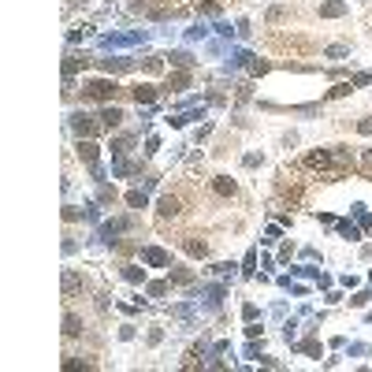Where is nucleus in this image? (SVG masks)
I'll return each instance as SVG.
<instances>
[{"label": "nucleus", "instance_id": "nucleus-1", "mask_svg": "<svg viewBox=\"0 0 372 372\" xmlns=\"http://www.w3.org/2000/svg\"><path fill=\"white\" fill-rule=\"evenodd\" d=\"M342 164H346L342 153H331V149L309 153V168H316V171H331V168H342ZM331 175H335V171H331Z\"/></svg>", "mask_w": 372, "mask_h": 372}, {"label": "nucleus", "instance_id": "nucleus-2", "mask_svg": "<svg viewBox=\"0 0 372 372\" xmlns=\"http://www.w3.org/2000/svg\"><path fill=\"white\" fill-rule=\"evenodd\" d=\"M90 97H97V101H104V97H112L116 93V82H90Z\"/></svg>", "mask_w": 372, "mask_h": 372}, {"label": "nucleus", "instance_id": "nucleus-3", "mask_svg": "<svg viewBox=\"0 0 372 372\" xmlns=\"http://www.w3.org/2000/svg\"><path fill=\"white\" fill-rule=\"evenodd\" d=\"M78 156H82V160L97 171V145H93V142H82V145H78Z\"/></svg>", "mask_w": 372, "mask_h": 372}, {"label": "nucleus", "instance_id": "nucleus-4", "mask_svg": "<svg viewBox=\"0 0 372 372\" xmlns=\"http://www.w3.org/2000/svg\"><path fill=\"white\" fill-rule=\"evenodd\" d=\"M78 287H82V279H78L75 272H63V294H75Z\"/></svg>", "mask_w": 372, "mask_h": 372}, {"label": "nucleus", "instance_id": "nucleus-5", "mask_svg": "<svg viewBox=\"0 0 372 372\" xmlns=\"http://www.w3.org/2000/svg\"><path fill=\"white\" fill-rule=\"evenodd\" d=\"M145 261H149V264H168V253L156 249V246H149V249H145Z\"/></svg>", "mask_w": 372, "mask_h": 372}, {"label": "nucleus", "instance_id": "nucleus-6", "mask_svg": "<svg viewBox=\"0 0 372 372\" xmlns=\"http://www.w3.org/2000/svg\"><path fill=\"white\" fill-rule=\"evenodd\" d=\"M153 97H156V90H153V86H138V90H134V101H138V104H149Z\"/></svg>", "mask_w": 372, "mask_h": 372}, {"label": "nucleus", "instance_id": "nucleus-7", "mask_svg": "<svg viewBox=\"0 0 372 372\" xmlns=\"http://www.w3.org/2000/svg\"><path fill=\"white\" fill-rule=\"evenodd\" d=\"M101 119H104V127H119L123 112H119V108H104V112H101Z\"/></svg>", "mask_w": 372, "mask_h": 372}, {"label": "nucleus", "instance_id": "nucleus-8", "mask_svg": "<svg viewBox=\"0 0 372 372\" xmlns=\"http://www.w3.org/2000/svg\"><path fill=\"white\" fill-rule=\"evenodd\" d=\"M175 212H179V201H175V197H160V216H164V220L175 216Z\"/></svg>", "mask_w": 372, "mask_h": 372}, {"label": "nucleus", "instance_id": "nucleus-9", "mask_svg": "<svg viewBox=\"0 0 372 372\" xmlns=\"http://www.w3.org/2000/svg\"><path fill=\"white\" fill-rule=\"evenodd\" d=\"M212 190H216V194H223V197H231V194H235V183H231V179H216V183H212Z\"/></svg>", "mask_w": 372, "mask_h": 372}, {"label": "nucleus", "instance_id": "nucleus-10", "mask_svg": "<svg viewBox=\"0 0 372 372\" xmlns=\"http://www.w3.org/2000/svg\"><path fill=\"white\" fill-rule=\"evenodd\" d=\"M75 130L78 134H93V119L90 116H75Z\"/></svg>", "mask_w": 372, "mask_h": 372}, {"label": "nucleus", "instance_id": "nucleus-11", "mask_svg": "<svg viewBox=\"0 0 372 372\" xmlns=\"http://www.w3.org/2000/svg\"><path fill=\"white\" fill-rule=\"evenodd\" d=\"M127 201H130V209H145V194H142V190H130Z\"/></svg>", "mask_w": 372, "mask_h": 372}, {"label": "nucleus", "instance_id": "nucleus-12", "mask_svg": "<svg viewBox=\"0 0 372 372\" xmlns=\"http://www.w3.org/2000/svg\"><path fill=\"white\" fill-rule=\"evenodd\" d=\"M63 331H67V335H78V331H82V320H78V316H67V320H63Z\"/></svg>", "mask_w": 372, "mask_h": 372}, {"label": "nucleus", "instance_id": "nucleus-13", "mask_svg": "<svg viewBox=\"0 0 372 372\" xmlns=\"http://www.w3.org/2000/svg\"><path fill=\"white\" fill-rule=\"evenodd\" d=\"M320 11H324V15H342V11H346V8H342V4H324Z\"/></svg>", "mask_w": 372, "mask_h": 372}, {"label": "nucleus", "instance_id": "nucleus-14", "mask_svg": "<svg viewBox=\"0 0 372 372\" xmlns=\"http://www.w3.org/2000/svg\"><path fill=\"white\" fill-rule=\"evenodd\" d=\"M190 253H194V257H205V242H190Z\"/></svg>", "mask_w": 372, "mask_h": 372}, {"label": "nucleus", "instance_id": "nucleus-15", "mask_svg": "<svg viewBox=\"0 0 372 372\" xmlns=\"http://www.w3.org/2000/svg\"><path fill=\"white\" fill-rule=\"evenodd\" d=\"M357 130H361V134H372V119H365V123H357Z\"/></svg>", "mask_w": 372, "mask_h": 372}]
</instances>
